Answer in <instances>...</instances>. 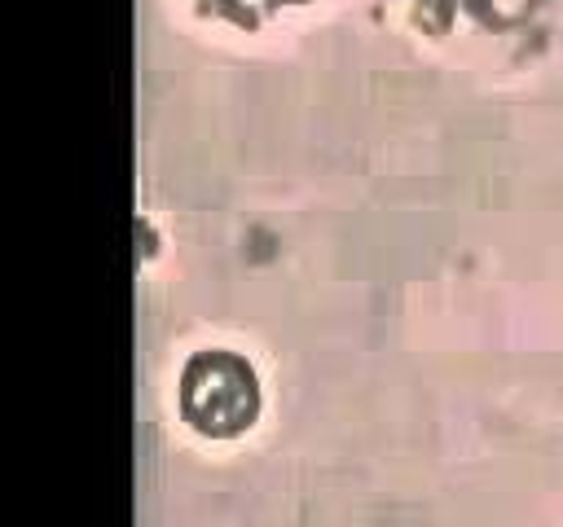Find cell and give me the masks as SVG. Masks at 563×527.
Wrapping results in <instances>:
<instances>
[{
    "label": "cell",
    "mask_w": 563,
    "mask_h": 527,
    "mask_svg": "<svg viewBox=\"0 0 563 527\" xmlns=\"http://www.w3.org/2000/svg\"><path fill=\"white\" fill-rule=\"evenodd\" d=\"M176 404L189 430L207 439H238L260 417V378L238 351L207 347L185 360Z\"/></svg>",
    "instance_id": "obj_1"
},
{
    "label": "cell",
    "mask_w": 563,
    "mask_h": 527,
    "mask_svg": "<svg viewBox=\"0 0 563 527\" xmlns=\"http://www.w3.org/2000/svg\"><path fill=\"white\" fill-rule=\"evenodd\" d=\"M220 18H233L238 26H255L282 9H299V4H312V0H207Z\"/></svg>",
    "instance_id": "obj_2"
}]
</instances>
